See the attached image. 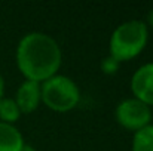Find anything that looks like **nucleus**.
<instances>
[{
  "instance_id": "obj_3",
  "label": "nucleus",
  "mask_w": 153,
  "mask_h": 151,
  "mask_svg": "<svg viewBox=\"0 0 153 151\" xmlns=\"http://www.w3.org/2000/svg\"><path fill=\"white\" fill-rule=\"evenodd\" d=\"M42 102L52 111L67 113L77 107L80 101V91L77 85L67 76L55 74L40 83Z\"/></svg>"
},
{
  "instance_id": "obj_6",
  "label": "nucleus",
  "mask_w": 153,
  "mask_h": 151,
  "mask_svg": "<svg viewBox=\"0 0 153 151\" xmlns=\"http://www.w3.org/2000/svg\"><path fill=\"white\" fill-rule=\"evenodd\" d=\"M15 102L21 111V114H30L37 110L39 104L42 102V91H40V83L31 82V80H24L19 88L16 89Z\"/></svg>"
},
{
  "instance_id": "obj_2",
  "label": "nucleus",
  "mask_w": 153,
  "mask_h": 151,
  "mask_svg": "<svg viewBox=\"0 0 153 151\" xmlns=\"http://www.w3.org/2000/svg\"><path fill=\"white\" fill-rule=\"evenodd\" d=\"M149 42V27L141 19H129L114 28L108 40V55L117 62L138 56Z\"/></svg>"
},
{
  "instance_id": "obj_13",
  "label": "nucleus",
  "mask_w": 153,
  "mask_h": 151,
  "mask_svg": "<svg viewBox=\"0 0 153 151\" xmlns=\"http://www.w3.org/2000/svg\"><path fill=\"white\" fill-rule=\"evenodd\" d=\"M21 151H36V148L31 147V145H28V144H24V147H22Z\"/></svg>"
},
{
  "instance_id": "obj_7",
  "label": "nucleus",
  "mask_w": 153,
  "mask_h": 151,
  "mask_svg": "<svg viewBox=\"0 0 153 151\" xmlns=\"http://www.w3.org/2000/svg\"><path fill=\"white\" fill-rule=\"evenodd\" d=\"M24 144L22 133L13 124L0 122V151H21Z\"/></svg>"
},
{
  "instance_id": "obj_11",
  "label": "nucleus",
  "mask_w": 153,
  "mask_h": 151,
  "mask_svg": "<svg viewBox=\"0 0 153 151\" xmlns=\"http://www.w3.org/2000/svg\"><path fill=\"white\" fill-rule=\"evenodd\" d=\"M3 98H4V79L0 74V99H3Z\"/></svg>"
},
{
  "instance_id": "obj_5",
  "label": "nucleus",
  "mask_w": 153,
  "mask_h": 151,
  "mask_svg": "<svg viewBox=\"0 0 153 151\" xmlns=\"http://www.w3.org/2000/svg\"><path fill=\"white\" fill-rule=\"evenodd\" d=\"M131 91L135 99L153 107V62L141 65L132 74Z\"/></svg>"
},
{
  "instance_id": "obj_12",
  "label": "nucleus",
  "mask_w": 153,
  "mask_h": 151,
  "mask_svg": "<svg viewBox=\"0 0 153 151\" xmlns=\"http://www.w3.org/2000/svg\"><path fill=\"white\" fill-rule=\"evenodd\" d=\"M144 22H146L147 27H152L153 28V9L149 12V15H147V21H144Z\"/></svg>"
},
{
  "instance_id": "obj_1",
  "label": "nucleus",
  "mask_w": 153,
  "mask_h": 151,
  "mask_svg": "<svg viewBox=\"0 0 153 151\" xmlns=\"http://www.w3.org/2000/svg\"><path fill=\"white\" fill-rule=\"evenodd\" d=\"M15 59L16 67L25 80L43 83L58 74L62 62V52L59 45L49 34L33 31L19 40Z\"/></svg>"
},
{
  "instance_id": "obj_9",
  "label": "nucleus",
  "mask_w": 153,
  "mask_h": 151,
  "mask_svg": "<svg viewBox=\"0 0 153 151\" xmlns=\"http://www.w3.org/2000/svg\"><path fill=\"white\" fill-rule=\"evenodd\" d=\"M21 111L13 98H3L0 99V122L13 124L19 120Z\"/></svg>"
},
{
  "instance_id": "obj_8",
  "label": "nucleus",
  "mask_w": 153,
  "mask_h": 151,
  "mask_svg": "<svg viewBox=\"0 0 153 151\" xmlns=\"http://www.w3.org/2000/svg\"><path fill=\"white\" fill-rule=\"evenodd\" d=\"M132 151H153V124L134 132Z\"/></svg>"
},
{
  "instance_id": "obj_10",
  "label": "nucleus",
  "mask_w": 153,
  "mask_h": 151,
  "mask_svg": "<svg viewBox=\"0 0 153 151\" xmlns=\"http://www.w3.org/2000/svg\"><path fill=\"white\" fill-rule=\"evenodd\" d=\"M101 71L104 74H116L117 73V70H119V67H120V62H117L114 58H111L110 55H107L105 58H102L101 59Z\"/></svg>"
},
{
  "instance_id": "obj_4",
  "label": "nucleus",
  "mask_w": 153,
  "mask_h": 151,
  "mask_svg": "<svg viewBox=\"0 0 153 151\" xmlns=\"http://www.w3.org/2000/svg\"><path fill=\"white\" fill-rule=\"evenodd\" d=\"M114 119L123 129L137 132L150 124L152 110L141 101L126 98L117 104L114 110Z\"/></svg>"
}]
</instances>
